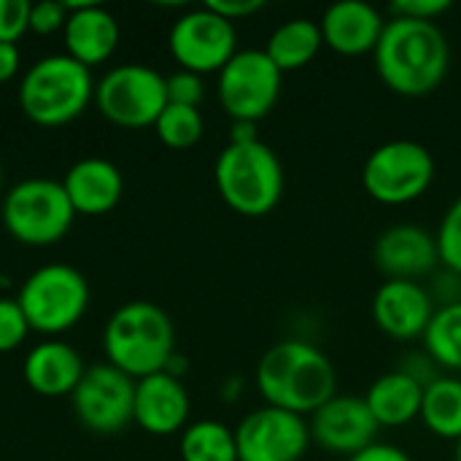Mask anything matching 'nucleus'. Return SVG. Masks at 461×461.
Wrapping results in <instances>:
<instances>
[{"label":"nucleus","mask_w":461,"mask_h":461,"mask_svg":"<svg viewBox=\"0 0 461 461\" xmlns=\"http://www.w3.org/2000/svg\"><path fill=\"white\" fill-rule=\"evenodd\" d=\"M167 49L181 70L219 73L238 54V30L208 5L192 8L173 22Z\"/></svg>","instance_id":"nucleus-12"},{"label":"nucleus","mask_w":461,"mask_h":461,"mask_svg":"<svg viewBox=\"0 0 461 461\" xmlns=\"http://www.w3.org/2000/svg\"><path fill=\"white\" fill-rule=\"evenodd\" d=\"M435 240H438V254H440L443 270L461 276V197H456L446 208V213L438 224Z\"/></svg>","instance_id":"nucleus-28"},{"label":"nucleus","mask_w":461,"mask_h":461,"mask_svg":"<svg viewBox=\"0 0 461 461\" xmlns=\"http://www.w3.org/2000/svg\"><path fill=\"white\" fill-rule=\"evenodd\" d=\"M451 8H454L451 0H397L389 5V14L416 22H438Z\"/></svg>","instance_id":"nucleus-33"},{"label":"nucleus","mask_w":461,"mask_h":461,"mask_svg":"<svg viewBox=\"0 0 461 461\" xmlns=\"http://www.w3.org/2000/svg\"><path fill=\"white\" fill-rule=\"evenodd\" d=\"M311 440L335 456H354L367 446L378 443V421L373 419L365 397L354 394H335L327 400L308 421Z\"/></svg>","instance_id":"nucleus-14"},{"label":"nucleus","mask_w":461,"mask_h":461,"mask_svg":"<svg viewBox=\"0 0 461 461\" xmlns=\"http://www.w3.org/2000/svg\"><path fill=\"white\" fill-rule=\"evenodd\" d=\"M454 461H461V440L456 443V451H454Z\"/></svg>","instance_id":"nucleus-39"},{"label":"nucleus","mask_w":461,"mask_h":461,"mask_svg":"<svg viewBox=\"0 0 461 461\" xmlns=\"http://www.w3.org/2000/svg\"><path fill=\"white\" fill-rule=\"evenodd\" d=\"M165 92H167L170 105L200 108V103L205 97V81H203V76L178 68L176 73L165 76Z\"/></svg>","instance_id":"nucleus-30"},{"label":"nucleus","mask_w":461,"mask_h":461,"mask_svg":"<svg viewBox=\"0 0 461 461\" xmlns=\"http://www.w3.org/2000/svg\"><path fill=\"white\" fill-rule=\"evenodd\" d=\"M373 62L378 78L394 95L424 97L443 86L451 68V43L438 22L389 16Z\"/></svg>","instance_id":"nucleus-1"},{"label":"nucleus","mask_w":461,"mask_h":461,"mask_svg":"<svg viewBox=\"0 0 461 461\" xmlns=\"http://www.w3.org/2000/svg\"><path fill=\"white\" fill-rule=\"evenodd\" d=\"M62 186L76 216H103L113 211L124 194L122 170L103 157H86L73 162L62 178Z\"/></svg>","instance_id":"nucleus-20"},{"label":"nucleus","mask_w":461,"mask_h":461,"mask_svg":"<svg viewBox=\"0 0 461 461\" xmlns=\"http://www.w3.org/2000/svg\"><path fill=\"white\" fill-rule=\"evenodd\" d=\"M370 311L375 327L386 338L411 343L424 338L438 305L419 281H384L373 294Z\"/></svg>","instance_id":"nucleus-15"},{"label":"nucleus","mask_w":461,"mask_h":461,"mask_svg":"<svg viewBox=\"0 0 461 461\" xmlns=\"http://www.w3.org/2000/svg\"><path fill=\"white\" fill-rule=\"evenodd\" d=\"M86 365L81 354L62 340H43L24 357V384L41 397H70L84 375Z\"/></svg>","instance_id":"nucleus-21"},{"label":"nucleus","mask_w":461,"mask_h":461,"mask_svg":"<svg viewBox=\"0 0 461 461\" xmlns=\"http://www.w3.org/2000/svg\"><path fill=\"white\" fill-rule=\"evenodd\" d=\"M435 170V157L424 143L394 138L367 154L362 165V189L378 205H411L429 192Z\"/></svg>","instance_id":"nucleus-6"},{"label":"nucleus","mask_w":461,"mask_h":461,"mask_svg":"<svg viewBox=\"0 0 461 461\" xmlns=\"http://www.w3.org/2000/svg\"><path fill=\"white\" fill-rule=\"evenodd\" d=\"M213 181L224 205L249 219L276 211L286 189L284 165L265 140L227 143L216 157Z\"/></svg>","instance_id":"nucleus-4"},{"label":"nucleus","mask_w":461,"mask_h":461,"mask_svg":"<svg viewBox=\"0 0 461 461\" xmlns=\"http://www.w3.org/2000/svg\"><path fill=\"white\" fill-rule=\"evenodd\" d=\"M0 186H3V167H0Z\"/></svg>","instance_id":"nucleus-40"},{"label":"nucleus","mask_w":461,"mask_h":461,"mask_svg":"<svg viewBox=\"0 0 461 461\" xmlns=\"http://www.w3.org/2000/svg\"><path fill=\"white\" fill-rule=\"evenodd\" d=\"M189 411H192V402L181 378L162 370V373L135 381L132 421L143 432L154 438L184 432L189 427Z\"/></svg>","instance_id":"nucleus-17"},{"label":"nucleus","mask_w":461,"mask_h":461,"mask_svg":"<svg viewBox=\"0 0 461 461\" xmlns=\"http://www.w3.org/2000/svg\"><path fill=\"white\" fill-rule=\"evenodd\" d=\"M284 73L265 54V49H238V54L219 70L216 95L232 122L265 119L281 97Z\"/></svg>","instance_id":"nucleus-10"},{"label":"nucleus","mask_w":461,"mask_h":461,"mask_svg":"<svg viewBox=\"0 0 461 461\" xmlns=\"http://www.w3.org/2000/svg\"><path fill=\"white\" fill-rule=\"evenodd\" d=\"M78 424L95 435H119L132 424L135 378L108 362L89 365L70 394Z\"/></svg>","instance_id":"nucleus-11"},{"label":"nucleus","mask_w":461,"mask_h":461,"mask_svg":"<svg viewBox=\"0 0 461 461\" xmlns=\"http://www.w3.org/2000/svg\"><path fill=\"white\" fill-rule=\"evenodd\" d=\"M16 303L30 332L54 338L84 319L89 308V281L70 265H43L24 278Z\"/></svg>","instance_id":"nucleus-8"},{"label":"nucleus","mask_w":461,"mask_h":461,"mask_svg":"<svg viewBox=\"0 0 461 461\" xmlns=\"http://www.w3.org/2000/svg\"><path fill=\"white\" fill-rule=\"evenodd\" d=\"M92 70L68 54H49L30 65L19 81V108L38 127H62L95 103Z\"/></svg>","instance_id":"nucleus-5"},{"label":"nucleus","mask_w":461,"mask_h":461,"mask_svg":"<svg viewBox=\"0 0 461 461\" xmlns=\"http://www.w3.org/2000/svg\"><path fill=\"white\" fill-rule=\"evenodd\" d=\"M311 443L308 419L273 405L254 408L235 427L238 461H303Z\"/></svg>","instance_id":"nucleus-13"},{"label":"nucleus","mask_w":461,"mask_h":461,"mask_svg":"<svg viewBox=\"0 0 461 461\" xmlns=\"http://www.w3.org/2000/svg\"><path fill=\"white\" fill-rule=\"evenodd\" d=\"M30 335V324L16 303V297H0V354L16 351Z\"/></svg>","instance_id":"nucleus-29"},{"label":"nucleus","mask_w":461,"mask_h":461,"mask_svg":"<svg viewBox=\"0 0 461 461\" xmlns=\"http://www.w3.org/2000/svg\"><path fill=\"white\" fill-rule=\"evenodd\" d=\"M157 138L173 149V151H186L192 146L200 143L203 132H205V119L200 113V108H186V105H165V111L159 113L157 124H154Z\"/></svg>","instance_id":"nucleus-27"},{"label":"nucleus","mask_w":461,"mask_h":461,"mask_svg":"<svg viewBox=\"0 0 461 461\" xmlns=\"http://www.w3.org/2000/svg\"><path fill=\"white\" fill-rule=\"evenodd\" d=\"M373 262L386 281H419L440 265L435 232L419 224H392L375 238Z\"/></svg>","instance_id":"nucleus-16"},{"label":"nucleus","mask_w":461,"mask_h":461,"mask_svg":"<svg viewBox=\"0 0 461 461\" xmlns=\"http://www.w3.org/2000/svg\"><path fill=\"white\" fill-rule=\"evenodd\" d=\"M65 22H68V5L62 0L30 3V32L54 35L65 30Z\"/></svg>","instance_id":"nucleus-31"},{"label":"nucleus","mask_w":461,"mask_h":461,"mask_svg":"<svg viewBox=\"0 0 461 461\" xmlns=\"http://www.w3.org/2000/svg\"><path fill=\"white\" fill-rule=\"evenodd\" d=\"M254 140H259V130L254 122H232L230 143H254Z\"/></svg>","instance_id":"nucleus-38"},{"label":"nucleus","mask_w":461,"mask_h":461,"mask_svg":"<svg viewBox=\"0 0 461 461\" xmlns=\"http://www.w3.org/2000/svg\"><path fill=\"white\" fill-rule=\"evenodd\" d=\"M321 49H324V38L319 22L305 16L278 24L265 43V54L276 62L281 73H294L308 68Z\"/></svg>","instance_id":"nucleus-23"},{"label":"nucleus","mask_w":461,"mask_h":461,"mask_svg":"<svg viewBox=\"0 0 461 461\" xmlns=\"http://www.w3.org/2000/svg\"><path fill=\"white\" fill-rule=\"evenodd\" d=\"M68 22L62 30L65 54L81 62L84 68L103 65L119 46V22L100 3H65Z\"/></svg>","instance_id":"nucleus-19"},{"label":"nucleus","mask_w":461,"mask_h":461,"mask_svg":"<svg viewBox=\"0 0 461 461\" xmlns=\"http://www.w3.org/2000/svg\"><path fill=\"white\" fill-rule=\"evenodd\" d=\"M178 454L181 461H238L235 429L213 419L194 421L181 432Z\"/></svg>","instance_id":"nucleus-26"},{"label":"nucleus","mask_w":461,"mask_h":461,"mask_svg":"<svg viewBox=\"0 0 461 461\" xmlns=\"http://www.w3.org/2000/svg\"><path fill=\"white\" fill-rule=\"evenodd\" d=\"M421 424L438 440H461V378L456 375H438L432 384L424 386L421 400Z\"/></svg>","instance_id":"nucleus-24"},{"label":"nucleus","mask_w":461,"mask_h":461,"mask_svg":"<svg viewBox=\"0 0 461 461\" xmlns=\"http://www.w3.org/2000/svg\"><path fill=\"white\" fill-rule=\"evenodd\" d=\"M346 461H413L411 459V454L408 451H402L400 446H392V443H373V446H367L365 451H359V454H354V456H348Z\"/></svg>","instance_id":"nucleus-35"},{"label":"nucleus","mask_w":461,"mask_h":461,"mask_svg":"<svg viewBox=\"0 0 461 461\" xmlns=\"http://www.w3.org/2000/svg\"><path fill=\"white\" fill-rule=\"evenodd\" d=\"M95 105L116 127H154L167 105L165 76L140 62L116 65L95 84Z\"/></svg>","instance_id":"nucleus-9"},{"label":"nucleus","mask_w":461,"mask_h":461,"mask_svg":"<svg viewBox=\"0 0 461 461\" xmlns=\"http://www.w3.org/2000/svg\"><path fill=\"white\" fill-rule=\"evenodd\" d=\"M105 362L140 381L167 370L176 357V327L170 316L146 300L124 303L103 330Z\"/></svg>","instance_id":"nucleus-3"},{"label":"nucleus","mask_w":461,"mask_h":461,"mask_svg":"<svg viewBox=\"0 0 461 461\" xmlns=\"http://www.w3.org/2000/svg\"><path fill=\"white\" fill-rule=\"evenodd\" d=\"M24 32H30V3L0 0V43H16Z\"/></svg>","instance_id":"nucleus-32"},{"label":"nucleus","mask_w":461,"mask_h":461,"mask_svg":"<svg viewBox=\"0 0 461 461\" xmlns=\"http://www.w3.org/2000/svg\"><path fill=\"white\" fill-rule=\"evenodd\" d=\"M424 351L448 375L461 373V300L451 305H438L424 338Z\"/></svg>","instance_id":"nucleus-25"},{"label":"nucleus","mask_w":461,"mask_h":461,"mask_svg":"<svg viewBox=\"0 0 461 461\" xmlns=\"http://www.w3.org/2000/svg\"><path fill=\"white\" fill-rule=\"evenodd\" d=\"M386 27V16L365 0H340L324 8L319 30L324 46L340 57L373 54Z\"/></svg>","instance_id":"nucleus-18"},{"label":"nucleus","mask_w":461,"mask_h":461,"mask_svg":"<svg viewBox=\"0 0 461 461\" xmlns=\"http://www.w3.org/2000/svg\"><path fill=\"white\" fill-rule=\"evenodd\" d=\"M254 384L265 405L308 419L338 394V370L319 346L289 338L259 357Z\"/></svg>","instance_id":"nucleus-2"},{"label":"nucleus","mask_w":461,"mask_h":461,"mask_svg":"<svg viewBox=\"0 0 461 461\" xmlns=\"http://www.w3.org/2000/svg\"><path fill=\"white\" fill-rule=\"evenodd\" d=\"M22 65V51L16 43H0V84L11 81L19 73Z\"/></svg>","instance_id":"nucleus-37"},{"label":"nucleus","mask_w":461,"mask_h":461,"mask_svg":"<svg viewBox=\"0 0 461 461\" xmlns=\"http://www.w3.org/2000/svg\"><path fill=\"white\" fill-rule=\"evenodd\" d=\"M429 294H432V300H435V303H440V305L459 303L461 300V276L451 273V270H446V273H443V278H440V276L435 278V289H432Z\"/></svg>","instance_id":"nucleus-36"},{"label":"nucleus","mask_w":461,"mask_h":461,"mask_svg":"<svg viewBox=\"0 0 461 461\" xmlns=\"http://www.w3.org/2000/svg\"><path fill=\"white\" fill-rule=\"evenodd\" d=\"M211 11H216L219 16H224L227 22H240V19H249L254 14H259L265 8L262 0H211L205 3Z\"/></svg>","instance_id":"nucleus-34"},{"label":"nucleus","mask_w":461,"mask_h":461,"mask_svg":"<svg viewBox=\"0 0 461 461\" xmlns=\"http://www.w3.org/2000/svg\"><path fill=\"white\" fill-rule=\"evenodd\" d=\"M0 216L5 232L16 243L35 249L59 243L76 221L62 181L51 178H27L11 186L3 197Z\"/></svg>","instance_id":"nucleus-7"},{"label":"nucleus","mask_w":461,"mask_h":461,"mask_svg":"<svg viewBox=\"0 0 461 461\" xmlns=\"http://www.w3.org/2000/svg\"><path fill=\"white\" fill-rule=\"evenodd\" d=\"M421 400L424 386L400 367L378 375L365 394V402L381 429H400L413 424L421 413Z\"/></svg>","instance_id":"nucleus-22"}]
</instances>
